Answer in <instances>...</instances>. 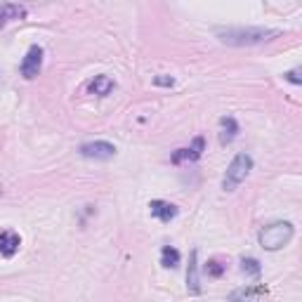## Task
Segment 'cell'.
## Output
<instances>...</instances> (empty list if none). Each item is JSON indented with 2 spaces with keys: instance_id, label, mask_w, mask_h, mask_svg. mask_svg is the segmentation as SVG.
Segmentation results:
<instances>
[{
  "instance_id": "cell-1",
  "label": "cell",
  "mask_w": 302,
  "mask_h": 302,
  "mask_svg": "<svg viewBox=\"0 0 302 302\" xmlns=\"http://www.w3.org/2000/svg\"><path fill=\"white\" fill-rule=\"evenodd\" d=\"M278 28H267V26H227V28H215V36L220 43L229 48H248V45H260L272 38H276Z\"/></svg>"
},
{
  "instance_id": "cell-2",
  "label": "cell",
  "mask_w": 302,
  "mask_h": 302,
  "mask_svg": "<svg viewBox=\"0 0 302 302\" xmlns=\"http://www.w3.org/2000/svg\"><path fill=\"white\" fill-rule=\"evenodd\" d=\"M293 234H295V227L290 222H272V224H267V227L260 229L257 241H260V246L265 250H278V248L288 246Z\"/></svg>"
},
{
  "instance_id": "cell-3",
  "label": "cell",
  "mask_w": 302,
  "mask_h": 302,
  "mask_svg": "<svg viewBox=\"0 0 302 302\" xmlns=\"http://www.w3.org/2000/svg\"><path fill=\"white\" fill-rule=\"evenodd\" d=\"M250 170H253V158L250 154H236L234 161L229 163V168H227V175H224V182H222V187H224V192H234L239 184H241L248 175H250Z\"/></svg>"
},
{
  "instance_id": "cell-4",
  "label": "cell",
  "mask_w": 302,
  "mask_h": 302,
  "mask_svg": "<svg viewBox=\"0 0 302 302\" xmlns=\"http://www.w3.org/2000/svg\"><path fill=\"white\" fill-rule=\"evenodd\" d=\"M78 154L83 158H95V161H109V158L116 156V146L111 142H104V139H97V142H87V144H81Z\"/></svg>"
},
{
  "instance_id": "cell-5",
  "label": "cell",
  "mask_w": 302,
  "mask_h": 302,
  "mask_svg": "<svg viewBox=\"0 0 302 302\" xmlns=\"http://www.w3.org/2000/svg\"><path fill=\"white\" fill-rule=\"evenodd\" d=\"M43 48L40 45H31L28 48V52H26L24 61H22V76H24L26 81H33L38 73H40V69H43Z\"/></svg>"
},
{
  "instance_id": "cell-6",
  "label": "cell",
  "mask_w": 302,
  "mask_h": 302,
  "mask_svg": "<svg viewBox=\"0 0 302 302\" xmlns=\"http://www.w3.org/2000/svg\"><path fill=\"white\" fill-rule=\"evenodd\" d=\"M265 286H246L229 293V302H265Z\"/></svg>"
},
{
  "instance_id": "cell-7",
  "label": "cell",
  "mask_w": 302,
  "mask_h": 302,
  "mask_svg": "<svg viewBox=\"0 0 302 302\" xmlns=\"http://www.w3.org/2000/svg\"><path fill=\"white\" fill-rule=\"evenodd\" d=\"M22 246V236L12 229H2L0 231V255L2 257H12Z\"/></svg>"
},
{
  "instance_id": "cell-8",
  "label": "cell",
  "mask_w": 302,
  "mask_h": 302,
  "mask_svg": "<svg viewBox=\"0 0 302 302\" xmlns=\"http://www.w3.org/2000/svg\"><path fill=\"white\" fill-rule=\"evenodd\" d=\"M26 17V7L24 5H14V2H0V28L7 26L10 22L17 19H24Z\"/></svg>"
},
{
  "instance_id": "cell-9",
  "label": "cell",
  "mask_w": 302,
  "mask_h": 302,
  "mask_svg": "<svg viewBox=\"0 0 302 302\" xmlns=\"http://www.w3.org/2000/svg\"><path fill=\"white\" fill-rule=\"evenodd\" d=\"M149 210H151V215L154 218H158L161 222H170V220H175L177 218V206H172V203H168V201H151L149 203Z\"/></svg>"
},
{
  "instance_id": "cell-10",
  "label": "cell",
  "mask_w": 302,
  "mask_h": 302,
  "mask_svg": "<svg viewBox=\"0 0 302 302\" xmlns=\"http://www.w3.org/2000/svg\"><path fill=\"white\" fill-rule=\"evenodd\" d=\"M220 128H222V133H220V144L227 146L231 144L234 139H236V135H239V123L234 116H224V118H220Z\"/></svg>"
},
{
  "instance_id": "cell-11",
  "label": "cell",
  "mask_w": 302,
  "mask_h": 302,
  "mask_svg": "<svg viewBox=\"0 0 302 302\" xmlns=\"http://www.w3.org/2000/svg\"><path fill=\"white\" fill-rule=\"evenodd\" d=\"M187 288H189V293H193V295H198V293H201V281H198V253H196V250H192V255H189Z\"/></svg>"
},
{
  "instance_id": "cell-12",
  "label": "cell",
  "mask_w": 302,
  "mask_h": 302,
  "mask_svg": "<svg viewBox=\"0 0 302 302\" xmlns=\"http://www.w3.org/2000/svg\"><path fill=\"white\" fill-rule=\"evenodd\" d=\"M113 87H116L113 78H109V76H95V81L90 83V92L97 97H107L113 92Z\"/></svg>"
},
{
  "instance_id": "cell-13",
  "label": "cell",
  "mask_w": 302,
  "mask_h": 302,
  "mask_svg": "<svg viewBox=\"0 0 302 302\" xmlns=\"http://www.w3.org/2000/svg\"><path fill=\"white\" fill-rule=\"evenodd\" d=\"M180 250L177 248H172V246H163V250H161V265L168 267V269H175V267H180Z\"/></svg>"
},
{
  "instance_id": "cell-14",
  "label": "cell",
  "mask_w": 302,
  "mask_h": 302,
  "mask_svg": "<svg viewBox=\"0 0 302 302\" xmlns=\"http://www.w3.org/2000/svg\"><path fill=\"white\" fill-rule=\"evenodd\" d=\"M241 272L246 274V276H250V278H260L262 267H260V262H257L255 257H243L241 260Z\"/></svg>"
},
{
  "instance_id": "cell-15",
  "label": "cell",
  "mask_w": 302,
  "mask_h": 302,
  "mask_svg": "<svg viewBox=\"0 0 302 302\" xmlns=\"http://www.w3.org/2000/svg\"><path fill=\"white\" fill-rule=\"evenodd\" d=\"M189 151V161H198V158L203 156V151H206V139L198 135V137H193V142H192V146L187 149Z\"/></svg>"
},
{
  "instance_id": "cell-16",
  "label": "cell",
  "mask_w": 302,
  "mask_h": 302,
  "mask_svg": "<svg viewBox=\"0 0 302 302\" xmlns=\"http://www.w3.org/2000/svg\"><path fill=\"white\" fill-rule=\"evenodd\" d=\"M206 272H208V276H222V274H224V265H220L218 260H210V262H208V267H206Z\"/></svg>"
},
{
  "instance_id": "cell-17",
  "label": "cell",
  "mask_w": 302,
  "mask_h": 302,
  "mask_svg": "<svg viewBox=\"0 0 302 302\" xmlns=\"http://www.w3.org/2000/svg\"><path fill=\"white\" fill-rule=\"evenodd\" d=\"M154 85H161V87H172V85H175V78H172V76H156V78H154Z\"/></svg>"
},
{
  "instance_id": "cell-18",
  "label": "cell",
  "mask_w": 302,
  "mask_h": 302,
  "mask_svg": "<svg viewBox=\"0 0 302 302\" xmlns=\"http://www.w3.org/2000/svg\"><path fill=\"white\" fill-rule=\"evenodd\" d=\"M170 161H172L175 165H180L182 161H189V151H187V149H177V151L172 154V158H170Z\"/></svg>"
},
{
  "instance_id": "cell-19",
  "label": "cell",
  "mask_w": 302,
  "mask_h": 302,
  "mask_svg": "<svg viewBox=\"0 0 302 302\" xmlns=\"http://www.w3.org/2000/svg\"><path fill=\"white\" fill-rule=\"evenodd\" d=\"M286 81H290L293 85H300L302 83V78H300V69H293V71H288L286 76H283Z\"/></svg>"
}]
</instances>
